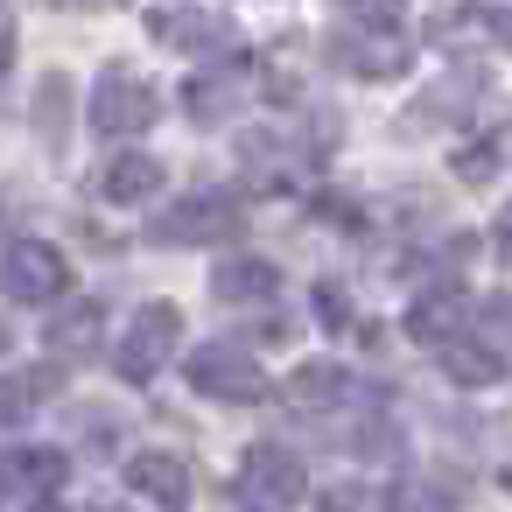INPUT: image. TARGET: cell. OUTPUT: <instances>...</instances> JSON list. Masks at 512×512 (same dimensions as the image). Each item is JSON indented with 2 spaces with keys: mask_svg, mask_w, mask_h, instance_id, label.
Instances as JSON below:
<instances>
[{
  "mask_svg": "<svg viewBox=\"0 0 512 512\" xmlns=\"http://www.w3.org/2000/svg\"><path fill=\"white\" fill-rule=\"evenodd\" d=\"M148 120H155V92H148L127 64H113V71L99 78V92H92V127L113 134V141H127V134H141Z\"/></svg>",
  "mask_w": 512,
  "mask_h": 512,
  "instance_id": "6da1fadb",
  "label": "cell"
},
{
  "mask_svg": "<svg viewBox=\"0 0 512 512\" xmlns=\"http://www.w3.org/2000/svg\"><path fill=\"white\" fill-rule=\"evenodd\" d=\"M176 337H183V316H176L169 302L134 309V323L120 330V372H127V379H155V365L176 351Z\"/></svg>",
  "mask_w": 512,
  "mask_h": 512,
  "instance_id": "7a4b0ae2",
  "label": "cell"
},
{
  "mask_svg": "<svg viewBox=\"0 0 512 512\" xmlns=\"http://www.w3.org/2000/svg\"><path fill=\"white\" fill-rule=\"evenodd\" d=\"M190 386L218 393V400H260L267 379H260L246 344H204V351H190Z\"/></svg>",
  "mask_w": 512,
  "mask_h": 512,
  "instance_id": "3957f363",
  "label": "cell"
},
{
  "mask_svg": "<svg viewBox=\"0 0 512 512\" xmlns=\"http://www.w3.org/2000/svg\"><path fill=\"white\" fill-rule=\"evenodd\" d=\"M232 232H239V204L218 197V190L183 197V204L162 211V225H155V239H169V246H211V239H232Z\"/></svg>",
  "mask_w": 512,
  "mask_h": 512,
  "instance_id": "277c9868",
  "label": "cell"
},
{
  "mask_svg": "<svg viewBox=\"0 0 512 512\" xmlns=\"http://www.w3.org/2000/svg\"><path fill=\"white\" fill-rule=\"evenodd\" d=\"M8 295L15 302H57L64 295V253L50 239H15L8 246Z\"/></svg>",
  "mask_w": 512,
  "mask_h": 512,
  "instance_id": "5b68a950",
  "label": "cell"
},
{
  "mask_svg": "<svg viewBox=\"0 0 512 512\" xmlns=\"http://www.w3.org/2000/svg\"><path fill=\"white\" fill-rule=\"evenodd\" d=\"M302 491H309V484H302V463H295L288 449H267V442H260V449L246 456V470H239V498H246V505H302Z\"/></svg>",
  "mask_w": 512,
  "mask_h": 512,
  "instance_id": "8992f818",
  "label": "cell"
},
{
  "mask_svg": "<svg viewBox=\"0 0 512 512\" xmlns=\"http://www.w3.org/2000/svg\"><path fill=\"white\" fill-rule=\"evenodd\" d=\"M57 484H64V456H50V449H15V456H8V470H0V491H8L15 505L50 498Z\"/></svg>",
  "mask_w": 512,
  "mask_h": 512,
  "instance_id": "52a82bcc",
  "label": "cell"
},
{
  "mask_svg": "<svg viewBox=\"0 0 512 512\" xmlns=\"http://www.w3.org/2000/svg\"><path fill=\"white\" fill-rule=\"evenodd\" d=\"M127 477H134V491H141V498H162V505H183V498H190L183 456H169V449H141V456L127 463Z\"/></svg>",
  "mask_w": 512,
  "mask_h": 512,
  "instance_id": "ba28073f",
  "label": "cell"
},
{
  "mask_svg": "<svg viewBox=\"0 0 512 512\" xmlns=\"http://www.w3.org/2000/svg\"><path fill=\"white\" fill-rule=\"evenodd\" d=\"M148 29H155V43H176V50H211V43H225V22H218L211 8H162Z\"/></svg>",
  "mask_w": 512,
  "mask_h": 512,
  "instance_id": "9c48e42d",
  "label": "cell"
},
{
  "mask_svg": "<svg viewBox=\"0 0 512 512\" xmlns=\"http://www.w3.org/2000/svg\"><path fill=\"white\" fill-rule=\"evenodd\" d=\"M155 183H162V162H148V155H113L99 169V197H113V204H141Z\"/></svg>",
  "mask_w": 512,
  "mask_h": 512,
  "instance_id": "30bf717a",
  "label": "cell"
},
{
  "mask_svg": "<svg viewBox=\"0 0 512 512\" xmlns=\"http://www.w3.org/2000/svg\"><path fill=\"white\" fill-rule=\"evenodd\" d=\"M211 288H218L225 302H267V295L281 288V274H274L267 260H225V267L211 274Z\"/></svg>",
  "mask_w": 512,
  "mask_h": 512,
  "instance_id": "8fae6325",
  "label": "cell"
},
{
  "mask_svg": "<svg viewBox=\"0 0 512 512\" xmlns=\"http://www.w3.org/2000/svg\"><path fill=\"white\" fill-rule=\"evenodd\" d=\"M92 330H99V309H92V302H78V309H64V316L50 323L57 351H71V358H92V351H85V344H92Z\"/></svg>",
  "mask_w": 512,
  "mask_h": 512,
  "instance_id": "7c38bea8",
  "label": "cell"
},
{
  "mask_svg": "<svg viewBox=\"0 0 512 512\" xmlns=\"http://www.w3.org/2000/svg\"><path fill=\"white\" fill-rule=\"evenodd\" d=\"M232 106H239V78H211V71H204V78L190 85V113H197V120L232 113Z\"/></svg>",
  "mask_w": 512,
  "mask_h": 512,
  "instance_id": "4fadbf2b",
  "label": "cell"
},
{
  "mask_svg": "<svg viewBox=\"0 0 512 512\" xmlns=\"http://www.w3.org/2000/svg\"><path fill=\"white\" fill-rule=\"evenodd\" d=\"M456 316H463V302H456V295H442V302L428 295V302L414 309V330H421V337H435V330H449Z\"/></svg>",
  "mask_w": 512,
  "mask_h": 512,
  "instance_id": "5bb4252c",
  "label": "cell"
},
{
  "mask_svg": "<svg viewBox=\"0 0 512 512\" xmlns=\"http://www.w3.org/2000/svg\"><path fill=\"white\" fill-rule=\"evenodd\" d=\"M498 246H505V253H512V204H505V211H498Z\"/></svg>",
  "mask_w": 512,
  "mask_h": 512,
  "instance_id": "9a60e30c",
  "label": "cell"
}]
</instances>
